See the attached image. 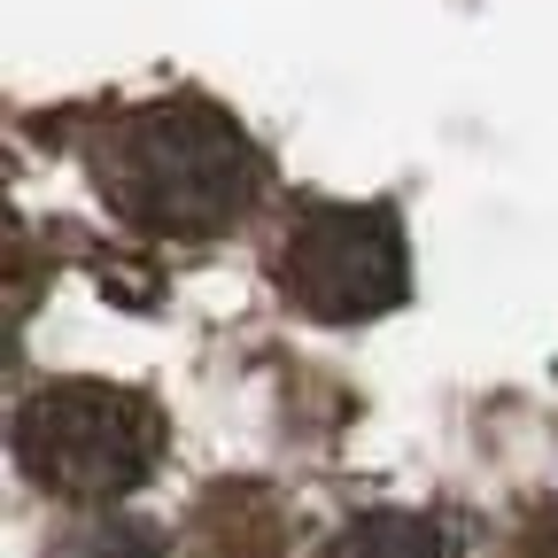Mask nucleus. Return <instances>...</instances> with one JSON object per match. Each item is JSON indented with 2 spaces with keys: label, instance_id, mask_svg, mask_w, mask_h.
<instances>
[{
  "label": "nucleus",
  "instance_id": "nucleus-3",
  "mask_svg": "<svg viewBox=\"0 0 558 558\" xmlns=\"http://www.w3.org/2000/svg\"><path fill=\"white\" fill-rule=\"evenodd\" d=\"M279 295L318 326H357L411 295V248L388 202H303L279 233Z\"/></svg>",
  "mask_w": 558,
  "mask_h": 558
},
{
  "label": "nucleus",
  "instance_id": "nucleus-5",
  "mask_svg": "<svg viewBox=\"0 0 558 558\" xmlns=\"http://www.w3.org/2000/svg\"><path fill=\"white\" fill-rule=\"evenodd\" d=\"M318 558H442V527L427 512H357L326 535Z\"/></svg>",
  "mask_w": 558,
  "mask_h": 558
},
{
  "label": "nucleus",
  "instance_id": "nucleus-4",
  "mask_svg": "<svg viewBox=\"0 0 558 558\" xmlns=\"http://www.w3.org/2000/svg\"><path fill=\"white\" fill-rule=\"evenodd\" d=\"M186 550L194 558H279L288 550V512L256 481H218L202 488V505L186 520Z\"/></svg>",
  "mask_w": 558,
  "mask_h": 558
},
{
  "label": "nucleus",
  "instance_id": "nucleus-6",
  "mask_svg": "<svg viewBox=\"0 0 558 558\" xmlns=\"http://www.w3.org/2000/svg\"><path fill=\"white\" fill-rule=\"evenodd\" d=\"M54 558H171V543L156 527H140V520H94V527L70 535Z\"/></svg>",
  "mask_w": 558,
  "mask_h": 558
},
{
  "label": "nucleus",
  "instance_id": "nucleus-7",
  "mask_svg": "<svg viewBox=\"0 0 558 558\" xmlns=\"http://www.w3.org/2000/svg\"><path fill=\"white\" fill-rule=\"evenodd\" d=\"M512 558H558V497H543V505L520 520V535H512Z\"/></svg>",
  "mask_w": 558,
  "mask_h": 558
},
{
  "label": "nucleus",
  "instance_id": "nucleus-1",
  "mask_svg": "<svg viewBox=\"0 0 558 558\" xmlns=\"http://www.w3.org/2000/svg\"><path fill=\"white\" fill-rule=\"evenodd\" d=\"M94 186L124 226L156 241H209L248 218V202L264 186L256 140L194 94L132 109L101 148H94Z\"/></svg>",
  "mask_w": 558,
  "mask_h": 558
},
{
  "label": "nucleus",
  "instance_id": "nucleus-2",
  "mask_svg": "<svg viewBox=\"0 0 558 558\" xmlns=\"http://www.w3.org/2000/svg\"><path fill=\"white\" fill-rule=\"evenodd\" d=\"M16 465L62 505H117L163 465V411L117 380H47L16 411Z\"/></svg>",
  "mask_w": 558,
  "mask_h": 558
}]
</instances>
